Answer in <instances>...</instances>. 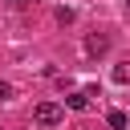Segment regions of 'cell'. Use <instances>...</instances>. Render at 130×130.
<instances>
[{
	"label": "cell",
	"instance_id": "obj_2",
	"mask_svg": "<svg viewBox=\"0 0 130 130\" xmlns=\"http://www.w3.org/2000/svg\"><path fill=\"white\" fill-rule=\"evenodd\" d=\"M65 106H69V110H77V114H81V110H89V93H81V89H73V93H69V98H65Z\"/></svg>",
	"mask_w": 130,
	"mask_h": 130
},
{
	"label": "cell",
	"instance_id": "obj_8",
	"mask_svg": "<svg viewBox=\"0 0 130 130\" xmlns=\"http://www.w3.org/2000/svg\"><path fill=\"white\" fill-rule=\"evenodd\" d=\"M4 4H32V0H4Z\"/></svg>",
	"mask_w": 130,
	"mask_h": 130
},
{
	"label": "cell",
	"instance_id": "obj_4",
	"mask_svg": "<svg viewBox=\"0 0 130 130\" xmlns=\"http://www.w3.org/2000/svg\"><path fill=\"white\" fill-rule=\"evenodd\" d=\"M114 81H118V85H126V81H130V61H122V65L114 69Z\"/></svg>",
	"mask_w": 130,
	"mask_h": 130
},
{
	"label": "cell",
	"instance_id": "obj_3",
	"mask_svg": "<svg viewBox=\"0 0 130 130\" xmlns=\"http://www.w3.org/2000/svg\"><path fill=\"white\" fill-rule=\"evenodd\" d=\"M85 49H89V53H106V49H110V41H106V37H98V32H93V37H89V41H85Z\"/></svg>",
	"mask_w": 130,
	"mask_h": 130
},
{
	"label": "cell",
	"instance_id": "obj_7",
	"mask_svg": "<svg viewBox=\"0 0 130 130\" xmlns=\"http://www.w3.org/2000/svg\"><path fill=\"white\" fill-rule=\"evenodd\" d=\"M8 98H12V85H8V81H0V102H8Z\"/></svg>",
	"mask_w": 130,
	"mask_h": 130
},
{
	"label": "cell",
	"instance_id": "obj_1",
	"mask_svg": "<svg viewBox=\"0 0 130 130\" xmlns=\"http://www.w3.org/2000/svg\"><path fill=\"white\" fill-rule=\"evenodd\" d=\"M32 118H37V126H61L65 106H57V102H41V106L32 110Z\"/></svg>",
	"mask_w": 130,
	"mask_h": 130
},
{
	"label": "cell",
	"instance_id": "obj_6",
	"mask_svg": "<svg viewBox=\"0 0 130 130\" xmlns=\"http://www.w3.org/2000/svg\"><path fill=\"white\" fill-rule=\"evenodd\" d=\"M73 16H77V12H73V8H65V4H61V8H57V20H61V24H69V20H73Z\"/></svg>",
	"mask_w": 130,
	"mask_h": 130
},
{
	"label": "cell",
	"instance_id": "obj_5",
	"mask_svg": "<svg viewBox=\"0 0 130 130\" xmlns=\"http://www.w3.org/2000/svg\"><path fill=\"white\" fill-rule=\"evenodd\" d=\"M110 126H114V130H126V114H122V110H110Z\"/></svg>",
	"mask_w": 130,
	"mask_h": 130
}]
</instances>
